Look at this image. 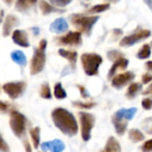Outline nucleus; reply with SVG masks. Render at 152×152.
Returning a JSON list of instances; mask_svg holds the SVG:
<instances>
[{
    "label": "nucleus",
    "mask_w": 152,
    "mask_h": 152,
    "mask_svg": "<svg viewBox=\"0 0 152 152\" xmlns=\"http://www.w3.org/2000/svg\"><path fill=\"white\" fill-rule=\"evenodd\" d=\"M145 67L147 69V70H149L150 72H152V61H149L145 63Z\"/></svg>",
    "instance_id": "nucleus-43"
},
{
    "label": "nucleus",
    "mask_w": 152,
    "mask_h": 152,
    "mask_svg": "<svg viewBox=\"0 0 152 152\" xmlns=\"http://www.w3.org/2000/svg\"><path fill=\"white\" fill-rule=\"evenodd\" d=\"M107 56H108V59L110 60V61H117L118 59L119 58H122V57H125L123 53H121L120 51L118 50H110L107 53Z\"/></svg>",
    "instance_id": "nucleus-30"
},
{
    "label": "nucleus",
    "mask_w": 152,
    "mask_h": 152,
    "mask_svg": "<svg viewBox=\"0 0 152 152\" xmlns=\"http://www.w3.org/2000/svg\"><path fill=\"white\" fill-rule=\"evenodd\" d=\"M81 63L87 76H97L99 68L102 63V58L100 54L95 53H85L81 55Z\"/></svg>",
    "instance_id": "nucleus-4"
},
{
    "label": "nucleus",
    "mask_w": 152,
    "mask_h": 152,
    "mask_svg": "<svg viewBox=\"0 0 152 152\" xmlns=\"http://www.w3.org/2000/svg\"><path fill=\"white\" fill-rule=\"evenodd\" d=\"M11 58L12 61L17 63L19 66H26L27 64V58L23 52L21 51H13L11 53Z\"/></svg>",
    "instance_id": "nucleus-21"
},
{
    "label": "nucleus",
    "mask_w": 152,
    "mask_h": 152,
    "mask_svg": "<svg viewBox=\"0 0 152 152\" xmlns=\"http://www.w3.org/2000/svg\"><path fill=\"white\" fill-rule=\"evenodd\" d=\"M123 35V31H122V29H120V28H114V30H113V36L115 37V38L117 39V38H118L120 36H122Z\"/></svg>",
    "instance_id": "nucleus-40"
},
{
    "label": "nucleus",
    "mask_w": 152,
    "mask_h": 152,
    "mask_svg": "<svg viewBox=\"0 0 152 152\" xmlns=\"http://www.w3.org/2000/svg\"><path fill=\"white\" fill-rule=\"evenodd\" d=\"M69 19L72 25L77 29L78 32L90 36L93 28L100 19V16H87L81 13H73L70 15Z\"/></svg>",
    "instance_id": "nucleus-2"
},
{
    "label": "nucleus",
    "mask_w": 152,
    "mask_h": 152,
    "mask_svg": "<svg viewBox=\"0 0 152 152\" xmlns=\"http://www.w3.org/2000/svg\"><path fill=\"white\" fill-rule=\"evenodd\" d=\"M59 54L61 57H63L64 59L68 60L72 69H76V64H77V52L69 51V50H65V49H60Z\"/></svg>",
    "instance_id": "nucleus-17"
},
{
    "label": "nucleus",
    "mask_w": 152,
    "mask_h": 152,
    "mask_svg": "<svg viewBox=\"0 0 152 152\" xmlns=\"http://www.w3.org/2000/svg\"><path fill=\"white\" fill-rule=\"evenodd\" d=\"M69 24L64 18H58L54 21H53L50 25V31L55 34H61L68 30Z\"/></svg>",
    "instance_id": "nucleus-16"
},
{
    "label": "nucleus",
    "mask_w": 152,
    "mask_h": 152,
    "mask_svg": "<svg viewBox=\"0 0 152 152\" xmlns=\"http://www.w3.org/2000/svg\"><path fill=\"white\" fill-rule=\"evenodd\" d=\"M142 128L146 134L152 135V117L145 118L142 122Z\"/></svg>",
    "instance_id": "nucleus-29"
},
{
    "label": "nucleus",
    "mask_w": 152,
    "mask_h": 152,
    "mask_svg": "<svg viewBox=\"0 0 152 152\" xmlns=\"http://www.w3.org/2000/svg\"><path fill=\"white\" fill-rule=\"evenodd\" d=\"M137 112V109L136 108H130V109H126L125 110V119L126 120H131L134 118L135 114Z\"/></svg>",
    "instance_id": "nucleus-32"
},
{
    "label": "nucleus",
    "mask_w": 152,
    "mask_h": 152,
    "mask_svg": "<svg viewBox=\"0 0 152 152\" xmlns=\"http://www.w3.org/2000/svg\"><path fill=\"white\" fill-rule=\"evenodd\" d=\"M56 42L60 45L67 46H79L82 45L81 33L78 31H69L66 35L56 38Z\"/></svg>",
    "instance_id": "nucleus-9"
},
{
    "label": "nucleus",
    "mask_w": 152,
    "mask_h": 152,
    "mask_svg": "<svg viewBox=\"0 0 152 152\" xmlns=\"http://www.w3.org/2000/svg\"><path fill=\"white\" fill-rule=\"evenodd\" d=\"M72 104L77 107V108H80V109H86V110H89L94 108L96 103L93 102H72Z\"/></svg>",
    "instance_id": "nucleus-31"
},
{
    "label": "nucleus",
    "mask_w": 152,
    "mask_h": 152,
    "mask_svg": "<svg viewBox=\"0 0 152 152\" xmlns=\"http://www.w3.org/2000/svg\"><path fill=\"white\" fill-rule=\"evenodd\" d=\"M38 4H39V8H40L41 12L44 15H47V14L52 13V12H64V10L55 7L46 1H40Z\"/></svg>",
    "instance_id": "nucleus-19"
},
{
    "label": "nucleus",
    "mask_w": 152,
    "mask_h": 152,
    "mask_svg": "<svg viewBox=\"0 0 152 152\" xmlns=\"http://www.w3.org/2000/svg\"><path fill=\"white\" fill-rule=\"evenodd\" d=\"M151 47H152V41H151Z\"/></svg>",
    "instance_id": "nucleus-46"
},
{
    "label": "nucleus",
    "mask_w": 152,
    "mask_h": 152,
    "mask_svg": "<svg viewBox=\"0 0 152 152\" xmlns=\"http://www.w3.org/2000/svg\"><path fill=\"white\" fill-rule=\"evenodd\" d=\"M19 24V20L12 14H8L4 21L3 25V36L7 37L11 34L12 29Z\"/></svg>",
    "instance_id": "nucleus-14"
},
{
    "label": "nucleus",
    "mask_w": 152,
    "mask_h": 152,
    "mask_svg": "<svg viewBox=\"0 0 152 152\" xmlns=\"http://www.w3.org/2000/svg\"><path fill=\"white\" fill-rule=\"evenodd\" d=\"M3 16H4V11H3V10H1V11H0V22L2 21V18H3Z\"/></svg>",
    "instance_id": "nucleus-45"
},
{
    "label": "nucleus",
    "mask_w": 152,
    "mask_h": 152,
    "mask_svg": "<svg viewBox=\"0 0 152 152\" xmlns=\"http://www.w3.org/2000/svg\"><path fill=\"white\" fill-rule=\"evenodd\" d=\"M39 95L46 100H50L52 98V93H51V88L50 86L47 83H44L41 85L40 90H39Z\"/></svg>",
    "instance_id": "nucleus-28"
},
{
    "label": "nucleus",
    "mask_w": 152,
    "mask_h": 152,
    "mask_svg": "<svg viewBox=\"0 0 152 152\" xmlns=\"http://www.w3.org/2000/svg\"><path fill=\"white\" fill-rule=\"evenodd\" d=\"M142 152H152V139L145 142L142 146Z\"/></svg>",
    "instance_id": "nucleus-36"
},
{
    "label": "nucleus",
    "mask_w": 152,
    "mask_h": 152,
    "mask_svg": "<svg viewBox=\"0 0 152 152\" xmlns=\"http://www.w3.org/2000/svg\"><path fill=\"white\" fill-rule=\"evenodd\" d=\"M128 137L134 143L142 142L145 139V135L140 130L135 129V128H132L131 130H129V132H128Z\"/></svg>",
    "instance_id": "nucleus-23"
},
{
    "label": "nucleus",
    "mask_w": 152,
    "mask_h": 152,
    "mask_svg": "<svg viewBox=\"0 0 152 152\" xmlns=\"http://www.w3.org/2000/svg\"><path fill=\"white\" fill-rule=\"evenodd\" d=\"M41 149L44 151L62 152L65 150V145L62 141L55 139L51 142H45L41 144Z\"/></svg>",
    "instance_id": "nucleus-13"
},
{
    "label": "nucleus",
    "mask_w": 152,
    "mask_h": 152,
    "mask_svg": "<svg viewBox=\"0 0 152 152\" xmlns=\"http://www.w3.org/2000/svg\"><path fill=\"white\" fill-rule=\"evenodd\" d=\"M135 77V74L132 71H126L121 74H118V76L114 77L111 79V86L118 89L120 90L123 87H125L126 85H128L130 82H132Z\"/></svg>",
    "instance_id": "nucleus-11"
},
{
    "label": "nucleus",
    "mask_w": 152,
    "mask_h": 152,
    "mask_svg": "<svg viewBox=\"0 0 152 152\" xmlns=\"http://www.w3.org/2000/svg\"><path fill=\"white\" fill-rule=\"evenodd\" d=\"M29 134L32 139L33 146L35 149H37L40 144V128L39 127H34L29 130Z\"/></svg>",
    "instance_id": "nucleus-25"
},
{
    "label": "nucleus",
    "mask_w": 152,
    "mask_h": 152,
    "mask_svg": "<svg viewBox=\"0 0 152 152\" xmlns=\"http://www.w3.org/2000/svg\"><path fill=\"white\" fill-rule=\"evenodd\" d=\"M125 110L126 109H120L119 110H118L112 117V124L115 127V131L116 133L119 135L122 136L127 128V125H128V121L125 119Z\"/></svg>",
    "instance_id": "nucleus-10"
},
{
    "label": "nucleus",
    "mask_w": 152,
    "mask_h": 152,
    "mask_svg": "<svg viewBox=\"0 0 152 152\" xmlns=\"http://www.w3.org/2000/svg\"><path fill=\"white\" fill-rule=\"evenodd\" d=\"M78 117L82 139L84 142H88L91 139V133L95 124V118L93 114L87 112H79Z\"/></svg>",
    "instance_id": "nucleus-6"
},
{
    "label": "nucleus",
    "mask_w": 152,
    "mask_h": 152,
    "mask_svg": "<svg viewBox=\"0 0 152 152\" xmlns=\"http://www.w3.org/2000/svg\"><path fill=\"white\" fill-rule=\"evenodd\" d=\"M10 127L14 135L18 138H22L26 134V125L27 118L26 117L20 113L19 111L12 110L10 114Z\"/></svg>",
    "instance_id": "nucleus-5"
},
{
    "label": "nucleus",
    "mask_w": 152,
    "mask_h": 152,
    "mask_svg": "<svg viewBox=\"0 0 152 152\" xmlns=\"http://www.w3.org/2000/svg\"><path fill=\"white\" fill-rule=\"evenodd\" d=\"M36 4H37V1H30V0L21 1V0H19V1L15 2V9L20 12H27Z\"/></svg>",
    "instance_id": "nucleus-20"
},
{
    "label": "nucleus",
    "mask_w": 152,
    "mask_h": 152,
    "mask_svg": "<svg viewBox=\"0 0 152 152\" xmlns=\"http://www.w3.org/2000/svg\"><path fill=\"white\" fill-rule=\"evenodd\" d=\"M53 94L54 97L58 100H63L67 97V93L65 89L62 87L61 83H56L54 86V90H53Z\"/></svg>",
    "instance_id": "nucleus-26"
},
{
    "label": "nucleus",
    "mask_w": 152,
    "mask_h": 152,
    "mask_svg": "<svg viewBox=\"0 0 152 152\" xmlns=\"http://www.w3.org/2000/svg\"><path fill=\"white\" fill-rule=\"evenodd\" d=\"M151 45L148 44H144L142 48L139 50V52L136 54V57L140 60H146L151 57Z\"/></svg>",
    "instance_id": "nucleus-24"
},
{
    "label": "nucleus",
    "mask_w": 152,
    "mask_h": 152,
    "mask_svg": "<svg viewBox=\"0 0 152 152\" xmlns=\"http://www.w3.org/2000/svg\"><path fill=\"white\" fill-rule=\"evenodd\" d=\"M54 126L65 135L74 136L78 132V125L72 113L63 108H56L52 111Z\"/></svg>",
    "instance_id": "nucleus-1"
},
{
    "label": "nucleus",
    "mask_w": 152,
    "mask_h": 152,
    "mask_svg": "<svg viewBox=\"0 0 152 152\" xmlns=\"http://www.w3.org/2000/svg\"><path fill=\"white\" fill-rule=\"evenodd\" d=\"M110 8V4L106 3V4H96L92 6L90 9L87 10L88 13H100V12H103L107 10H109Z\"/></svg>",
    "instance_id": "nucleus-27"
},
{
    "label": "nucleus",
    "mask_w": 152,
    "mask_h": 152,
    "mask_svg": "<svg viewBox=\"0 0 152 152\" xmlns=\"http://www.w3.org/2000/svg\"><path fill=\"white\" fill-rule=\"evenodd\" d=\"M151 35V30L149 29H144V28H138L136 29L133 34L128 35L124 37L120 43L119 45L121 47H129L132 46L135 44H137L140 41H142L146 38H149Z\"/></svg>",
    "instance_id": "nucleus-7"
},
{
    "label": "nucleus",
    "mask_w": 152,
    "mask_h": 152,
    "mask_svg": "<svg viewBox=\"0 0 152 152\" xmlns=\"http://www.w3.org/2000/svg\"><path fill=\"white\" fill-rule=\"evenodd\" d=\"M9 109H10V105L7 102L0 101V113H5L9 111Z\"/></svg>",
    "instance_id": "nucleus-38"
},
{
    "label": "nucleus",
    "mask_w": 152,
    "mask_h": 152,
    "mask_svg": "<svg viewBox=\"0 0 152 152\" xmlns=\"http://www.w3.org/2000/svg\"><path fill=\"white\" fill-rule=\"evenodd\" d=\"M143 95H152V84L149 86V87L142 93Z\"/></svg>",
    "instance_id": "nucleus-42"
},
{
    "label": "nucleus",
    "mask_w": 152,
    "mask_h": 152,
    "mask_svg": "<svg viewBox=\"0 0 152 152\" xmlns=\"http://www.w3.org/2000/svg\"><path fill=\"white\" fill-rule=\"evenodd\" d=\"M142 83L145 84V85L151 83L152 81V75L149 74V73L144 74V75L142 76Z\"/></svg>",
    "instance_id": "nucleus-39"
},
{
    "label": "nucleus",
    "mask_w": 152,
    "mask_h": 152,
    "mask_svg": "<svg viewBox=\"0 0 152 152\" xmlns=\"http://www.w3.org/2000/svg\"><path fill=\"white\" fill-rule=\"evenodd\" d=\"M23 145H24V148H25V151L26 152H32V150H31V146L29 144V142L25 140L24 142H23Z\"/></svg>",
    "instance_id": "nucleus-41"
},
{
    "label": "nucleus",
    "mask_w": 152,
    "mask_h": 152,
    "mask_svg": "<svg viewBox=\"0 0 152 152\" xmlns=\"http://www.w3.org/2000/svg\"><path fill=\"white\" fill-rule=\"evenodd\" d=\"M142 106L143 110H151L152 109V98H145L142 102Z\"/></svg>",
    "instance_id": "nucleus-34"
},
{
    "label": "nucleus",
    "mask_w": 152,
    "mask_h": 152,
    "mask_svg": "<svg viewBox=\"0 0 152 152\" xmlns=\"http://www.w3.org/2000/svg\"><path fill=\"white\" fill-rule=\"evenodd\" d=\"M128 64H129V61L125 57L119 58L117 61H115L113 65L111 66V68L110 69V70L108 72V76H107L108 78L109 79L112 78L115 76V74L117 73V71H118V70H125L128 67Z\"/></svg>",
    "instance_id": "nucleus-15"
},
{
    "label": "nucleus",
    "mask_w": 152,
    "mask_h": 152,
    "mask_svg": "<svg viewBox=\"0 0 152 152\" xmlns=\"http://www.w3.org/2000/svg\"><path fill=\"white\" fill-rule=\"evenodd\" d=\"M100 152H121L120 143L115 137L110 136L108 139L105 147Z\"/></svg>",
    "instance_id": "nucleus-18"
},
{
    "label": "nucleus",
    "mask_w": 152,
    "mask_h": 152,
    "mask_svg": "<svg viewBox=\"0 0 152 152\" xmlns=\"http://www.w3.org/2000/svg\"><path fill=\"white\" fill-rule=\"evenodd\" d=\"M142 89V85L141 83H132L126 91V97L128 99H134Z\"/></svg>",
    "instance_id": "nucleus-22"
},
{
    "label": "nucleus",
    "mask_w": 152,
    "mask_h": 152,
    "mask_svg": "<svg viewBox=\"0 0 152 152\" xmlns=\"http://www.w3.org/2000/svg\"><path fill=\"white\" fill-rule=\"evenodd\" d=\"M70 3H71L70 0H51L50 1L51 4H53L55 7H59V8L65 7L66 5H68Z\"/></svg>",
    "instance_id": "nucleus-33"
},
{
    "label": "nucleus",
    "mask_w": 152,
    "mask_h": 152,
    "mask_svg": "<svg viewBox=\"0 0 152 152\" xmlns=\"http://www.w3.org/2000/svg\"><path fill=\"white\" fill-rule=\"evenodd\" d=\"M0 152H10V148L7 142L4 140L1 134H0Z\"/></svg>",
    "instance_id": "nucleus-35"
},
{
    "label": "nucleus",
    "mask_w": 152,
    "mask_h": 152,
    "mask_svg": "<svg viewBox=\"0 0 152 152\" xmlns=\"http://www.w3.org/2000/svg\"><path fill=\"white\" fill-rule=\"evenodd\" d=\"M47 45V41L45 39H41L37 48L34 50V53L30 61V74L37 75L40 73L45 64V49Z\"/></svg>",
    "instance_id": "nucleus-3"
},
{
    "label": "nucleus",
    "mask_w": 152,
    "mask_h": 152,
    "mask_svg": "<svg viewBox=\"0 0 152 152\" xmlns=\"http://www.w3.org/2000/svg\"><path fill=\"white\" fill-rule=\"evenodd\" d=\"M144 4L149 6V8L151 9V11L152 12V0H145L144 1Z\"/></svg>",
    "instance_id": "nucleus-44"
},
{
    "label": "nucleus",
    "mask_w": 152,
    "mask_h": 152,
    "mask_svg": "<svg viewBox=\"0 0 152 152\" xmlns=\"http://www.w3.org/2000/svg\"><path fill=\"white\" fill-rule=\"evenodd\" d=\"M77 87H78V89H79V91H80L81 96H82L84 99H86V98H88V97L90 96V94H89L88 91L86 89V87H84L83 86H77Z\"/></svg>",
    "instance_id": "nucleus-37"
},
{
    "label": "nucleus",
    "mask_w": 152,
    "mask_h": 152,
    "mask_svg": "<svg viewBox=\"0 0 152 152\" xmlns=\"http://www.w3.org/2000/svg\"><path fill=\"white\" fill-rule=\"evenodd\" d=\"M26 86L27 85L24 81L9 82L3 86V90L11 99L15 100L23 94Z\"/></svg>",
    "instance_id": "nucleus-8"
},
{
    "label": "nucleus",
    "mask_w": 152,
    "mask_h": 152,
    "mask_svg": "<svg viewBox=\"0 0 152 152\" xmlns=\"http://www.w3.org/2000/svg\"><path fill=\"white\" fill-rule=\"evenodd\" d=\"M12 39L13 43L19 46L27 48L29 46L28 37L25 30L22 29H15L12 34Z\"/></svg>",
    "instance_id": "nucleus-12"
}]
</instances>
